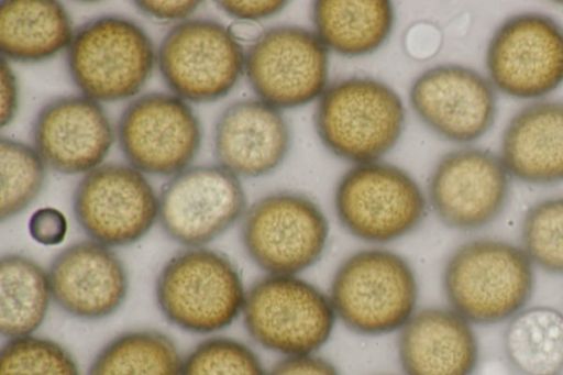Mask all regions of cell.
<instances>
[{"label":"cell","instance_id":"obj_10","mask_svg":"<svg viewBox=\"0 0 563 375\" xmlns=\"http://www.w3.org/2000/svg\"><path fill=\"white\" fill-rule=\"evenodd\" d=\"M161 74L181 99L210 102L227 96L240 79L245 55L221 23L180 22L168 31L157 53Z\"/></svg>","mask_w":563,"mask_h":375},{"label":"cell","instance_id":"obj_24","mask_svg":"<svg viewBox=\"0 0 563 375\" xmlns=\"http://www.w3.org/2000/svg\"><path fill=\"white\" fill-rule=\"evenodd\" d=\"M504 349L523 375H559L563 370V312L545 305L527 306L507 322Z\"/></svg>","mask_w":563,"mask_h":375},{"label":"cell","instance_id":"obj_37","mask_svg":"<svg viewBox=\"0 0 563 375\" xmlns=\"http://www.w3.org/2000/svg\"><path fill=\"white\" fill-rule=\"evenodd\" d=\"M228 31L236 42L256 43L264 30L256 21L236 20L228 26Z\"/></svg>","mask_w":563,"mask_h":375},{"label":"cell","instance_id":"obj_20","mask_svg":"<svg viewBox=\"0 0 563 375\" xmlns=\"http://www.w3.org/2000/svg\"><path fill=\"white\" fill-rule=\"evenodd\" d=\"M290 132L278 109L262 100L229 106L214 130V154L235 176L258 177L276 169L287 155Z\"/></svg>","mask_w":563,"mask_h":375},{"label":"cell","instance_id":"obj_9","mask_svg":"<svg viewBox=\"0 0 563 375\" xmlns=\"http://www.w3.org/2000/svg\"><path fill=\"white\" fill-rule=\"evenodd\" d=\"M486 67L494 88L518 99H538L563 84V27L539 12L515 14L493 33Z\"/></svg>","mask_w":563,"mask_h":375},{"label":"cell","instance_id":"obj_28","mask_svg":"<svg viewBox=\"0 0 563 375\" xmlns=\"http://www.w3.org/2000/svg\"><path fill=\"white\" fill-rule=\"evenodd\" d=\"M520 246L534 267L563 276V196L540 200L527 210Z\"/></svg>","mask_w":563,"mask_h":375},{"label":"cell","instance_id":"obj_33","mask_svg":"<svg viewBox=\"0 0 563 375\" xmlns=\"http://www.w3.org/2000/svg\"><path fill=\"white\" fill-rule=\"evenodd\" d=\"M440 44V31L431 23H416L405 35V47L408 54L417 59L431 57L438 52Z\"/></svg>","mask_w":563,"mask_h":375},{"label":"cell","instance_id":"obj_26","mask_svg":"<svg viewBox=\"0 0 563 375\" xmlns=\"http://www.w3.org/2000/svg\"><path fill=\"white\" fill-rule=\"evenodd\" d=\"M181 363L176 344L166 334L134 330L110 340L87 375H180Z\"/></svg>","mask_w":563,"mask_h":375},{"label":"cell","instance_id":"obj_32","mask_svg":"<svg viewBox=\"0 0 563 375\" xmlns=\"http://www.w3.org/2000/svg\"><path fill=\"white\" fill-rule=\"evenodd\" d=\"M266 375H340L327 359L316 354L285 356Z\"/></svg>","mask_w":563,"mask_h":375},{"label":"cell","instance_id":"obj_8","mask_svg":"<svg viewBox=\"0 0 563 375\" xmlns=\"http://www.w3.org/2000/svg\"><path fill=\"white\" fill-rule=\"evenodd\" d=\"M241 235L247 255L266 275H301L322 257L329 222L306 195L277 191L249 208Z\"/></svg>","mask_w":563,"mask_h":375},{"label":"cell","instance_id":"obj_19","mask_svg":"<svg viewBox=\"0 0 563 375\" xmlns=\"http://www.w3.org/2000/svg\"><path fill=\"white\" fill-rule=\"evenodd\" d=\"M398 332L405 375H473L478 367L474 326L450 307L418 309Z\"/></svg>","mask_w":563,"mask_h":375},{"label":"cell","instance_id":"obj_14","mask_svg":"<svg viewBox=\"0 0 563 375\" xmlns=\"http://www.w3.org/2000/svg\"><path fill=\"white\" fill-rule=\"evenodd\" d=\"M121 150L131 165L151 175H176L196 156L201 129L178 96L152 92L133 100L118 124Z\"/></svg>","mask_w":563,"mask_h":375},{"label":"cell","instance_id":"obj_5","mask_svg":"<svg viewBox=\"0 0 563 375\" xmlns=\"http://www.w3.org/2000/svg\"><path fill=\"white\" fill-rule=\"evenodd\" d=\"M245 329L262 348L285 356L316 354L338 321L329 294L300 275H266L247 290Z\"/></svg>","mask_w":563,"mask_h":375},{"label":"cell","instance_id":"obj_15","mask_svg":"<svg viewBox=\"0 0 563 375\" xmlns=\"http://www.w3.org/2000/svg\"><path fill=\"white\" fill-rule=\"evenodd\" d=\"M511 176L500 156L465 147L443 156L428 185L429 203L438 219L459 231H474L504 211Z\"/></svg>","mask_w":563,"mask_h":375},{"label":"cell","instance_id":"obj_12","mask_svg":"<svg viewBox=\"0 0 563 375\" xmlns=\"http://www.w3.org/2000/svg\"><path fill=\"white\" fill-rule=\"evenodd\" d=\"M327 47L297 25L264 32L245 54L244 69L260 100L276 109L307 104L322 95L328 79Z\"/></svg>","mask_w":563,"mask_h":375},{"label":"cell","instance_id":"obj_2","mask_svg":"<svg viewBox=\"0 0 563 375\" xmlns=\"http://www.w3.org/2000/svg\"><path fill=\"white\" fill-rule=\"evenodd\" d=\"M336 319L367 337L398 332L418 310L415 269L385 249L357 251L335 269L329 289Z\"/></svg>","mask_w":563,"mask_h":375},{"label":"cell","instance_id":"obj_22","mask_svg":"<svg viewBox=\"0 0 563 375\" xmlns=\"http://www.w3.org/2000/svg\"><path fill=\"white\" fill-rule=\"evenodd\" d=\"M65 8L52 0H9L0 4V49L16 62L52 57L73 40Z\"/></svg>","mask_w":563,"mask_h":375},{"label":"cell","instance_id":"obj_38","mask_svg":"<svg viewBox=\"0 0 563 375\" xmlns=\"http://www.w3.org/2000/svg\"><path fill=\"white\" fill-rule=\"evenodd\" d=\"M482 375H506V371L500 365H490L483 371Z\"/></svg>","mask_w":563,"mask_h":375},{"label":"cell","instance_id":"obj_31","mask_svg":"<svg viewBox=\"0 0 563 375\" xmlns=\"http://www.w3.org/2000/svg\"><path fill=\"white\" fill-rule=\"evenodd\" d=\"M29 232L41 244L57 245L66 236L67 220L63 212L55 208H41L31 216Z\"/></svg>","mask_w":563,"mask_h":375},{"label":"cell","instance_id":"obj_25","mask_svg":"<svg viewBox=\"0 0 563 375\" xmlns=\"http://www.w3.org/2000/svg\"><path fill=\"white\" fill-rule=\"evenodd\" d=\"M52 299L47 273L32 258L5 254L0 260V332L8 339L32 335Z\"/></svg>","mask_w":563,"mask_h":375},{"label":"cell","instance_id":"obj_21","mask_svg":"<svg viewBox=\"0 0 563 375\" xmlns=\"http://www.w3.org/2000/svg\"><path fill=\"white\" fill-rule=\"evenodd\" d=\"M500 158L522 183H563V101H536L520 109L504 130Z\"/></svg>","mask_w":563,"mask_h":375},{"label":"cell","instance_id":"obj_34","mask_svg":"<svg viewBox=\"0 0 563 375\" xmlns=\"http://www.w3.org/2000/svg\"><path fill=\"white\" fill-rule=\"evenodd\" d=\"M219 7L238 20L255 21L279 13L286 1H218Z\"/></svg>","mask_w":563,"mask_h":375},{"label":"cell","instance_id":"obj_35","mask_svg":"<svg viewBox=\"0 0 563 375\" xmlns=\"http://www.w3.org/2000/svg\"><path fill=\"white\" fill-rule=\"evenodd\" d=\"M137 8L145 14L159 20H178L191 14L199 1H136Z\"/></svg>","mask_w":563,"mask_h":375},{"label":"cell","instance_id":"obj_17","mask_svg":"<svg viewBox=\"0 0 563 375\" xmlns=\"http://www.w3.org/2000/svg\"><path fill=\"white\" fill-rule=\"evenodd\" d=\"M113 130L102 107L87 96H65L46 103L33 126L36 152L58 173H88L103 161Z\"/></svg>","mask_w":563,"mask_h":375},{"label":"cell","instance_id":"obj_7","mask_svg":"<svg viewBox=\"0 0 563 375\" xmlns=\"http://www.w3.org/2000/svg\"><path fill=\"white\" fill-rule=\"evenodd\" d=\"M339 221L353 236L384 244L412 232L423 220L426 197L404 169L387 163L356 164L334 192Z\"/></svg>","mask_w":563,"mask_h":375},{"label":"cell","instance_id":"obj_30","mask_svg":"<svg viewBox=\"0 0 563 375\" xmlns=\"http://www.w3.org/2000/svg\"><path fill=\"white\" fill-rule=\"evenodd\" d=\"M261 359L247 344L225 337L209 338L183 360L180 375H266Z\"/></svg>","mask_w":563,"mask_h":375},{"label":"cell","instance_id":"obj_3","mask_svg":"<svg viewBox=\"0 0 563 375\" xmlns=\"http://www.w3.org/2000/svg\"><path fill=\"white\" fill-rule=\"evenodd\" d=\"M155 296L172 324L208 334L229 327L242 315L246 289L230 258L213 250L192 247L163 266Z\"/></svg>","mask_w":563,"mask_h":375},{"label":"cell","instance_id":"obj_36","mask_svg":"<svg viewBox=\"0 0 563 375\" xmlns=\"http://www.w3.org/2000/svg\"><path fill=\"white\" fill-rule=\"evenodd\" d=\"M18 108L16 79L9 67L5 57H1V117L0 124L3 128L13 119Z\"/></svg>","mask_w":563,"mask_h":375},{"label":"cell","instance_id":"obj_4","mask_svg":"<svg viewBox=\"0 0 563 375\" xmlns=\"http://www.w3.org/2000/svg\"><path fill=\"white\" fill-rule=\"evenodd\" d=\"M316 130L334 155L357 164L376 162L399 140L405 108L388 85L351 77L328 87L316 109Z\"/></svg>","mask_w":563,"mask_h":375},{"label":"cell","instance_id":"obj_16","mask_svg":"<svg viewBox=\"0 0 563 375\" xmlns=\"http://www.w3.org/2000/svg\"><path fill=\"white\" fill-rule=\"evenodd\" d=\"M410 102L428 128L457 143L485 135L497 113L489 79L461 65H439L422 73L410 88Z\"/></svg>","mask_w":563,"mask_h":375},{"label":"cell","instance_id":"obj_29","mask_svg":"<svg viewBox=\"0 0 563 375\" xmlns=\"http://www.w3.org/2000/svg\"><path fill=\"white\" fill-rule=\"evenodd\" d=\"M0 375H80L77 362L59 343L27 335L9 339L0 351Z\"/></svg>","mask_w":563,"mask_h":375},{"label":"cell","instance_id":"obj_18","mask_svg":"<svg viewBox=\"0 0 563 375\" xmlns=\"http://www.w3.org/2000/svg\"><path fill=\"white\" fill-rule=\"evenodd\" d=\"M52 299L67 315L88 321L104 319L124 302L126 269L106 245L96 241L63 250L47 272Z\"/></svg>","mask_w":563,"mask_h":375},{"label":"cell","instance_id":"obj_27","mask_svg":"<svg viewBox=\"0 0 563 375\" xmlns=\"http://www.w3.org/2000/svg\"><path fill=\"white\" fill-rule=\"evenodd\" d=\"M1 221L23 211L40 194L45 162L35 148L12 139L0 140Z\"/></svg>","mask_w":563,"mask_h":375},{"label":"cell","instance_id":"obj_6","mask_svg":"<svg viewBox=\"0 0 563 375\" xmlns=\"http://www.w3.org/2000/svg\"><path fill=\"white\" fill-rule=\"evenodd\" d=\"M67 65L76 86L96 101L137 93L154 66L151 38L135 22L107 15L85 23L73 36Z\"/></svg>","mask_w":563,"mask_h":375},{"label":"cell","instance_id":"obj_23","mask_svg":"<svg viewBox=\"0 0 563 375\" xmlns=\"http://www.w3.org/2000/svg\"><path fill=\"white\" fill-rule=\"evenodd\" d=\"M312 20L327 48L355 57L374 52L387 40L394 8L386 0H320L313 3Z\"/></svg>","mask_w":563,"mask_h":375},{"label":"cell","instance_id":"obj_11","mask_svg":"<svg viewBox=\"0 0 563 375\" xmlns=\"http://www.w3.org/2000/svg\"><path fill=\"white\" fill-rule=\"evenodd\" d=\"M73 208L80 228L108 247L142 239L158 218V197L142 172L123 164H104L77 185Z\"/></svg>","mask_w":563,"mask_h":375},{"label":"cell","instance_id":"obj_13","mask_svg":"<svg viewBox=\"0 0 563 375\" xmlns=\"http://www.w3.org/2000/svg\"><path fill=\"white\" fill-rule=\"evenodd\" d=\"M246 197L234 174L220 165L194 166L168 180L158 196V220L169 239L199 247L243 214Z\"/></svg>","mask_w":563,"mask_h":375},{"label":"cell","instance_id":"obj_1","mask_svg":"<svg viewBox=\"0 0 563 375\" xmlns=\"http://www.w3.org/2000/svg\"><path fill=\"white\" fill-rule=\"evenodd\" d=\"M534 266L514 243L476 239L460 245L446 260L442 287L452 310L473 326L508 322L529 306Z\"/></svg>","mask_w":563,"mask_h":375}]
</instances>
